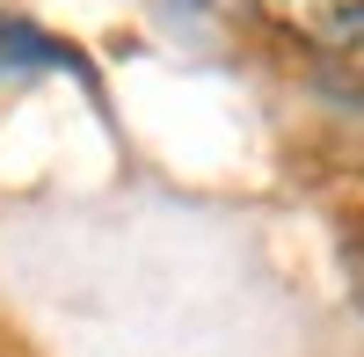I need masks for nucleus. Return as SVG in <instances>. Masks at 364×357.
Wrapping results in <instances>:
<instances>
[{
    "instance_id": "nucleus-1",
    "label": "nucleus",
    "mask_w": 364,
    "mask_h": 357,
    "mask_svg": "<svg viewBox=\"0 0 364 357\" xmlns=\"http://www.w3.org/2000/svg\"><path fill=\"white\" fill-rule=\"evenodd\" d=\"M233 8H248L255 22H269L277 37L306 44L321 58H343L364 44V0H233Z\"/></svg>"
},
{
    "instance_id": "nucleus-2",
    "label": "nucleus",
    "mask_w": 364,
    "mask_h": 357,
    "mask_svg": "<svg viewBox=\"0 0 364 357\" xmlns=\"http://www.w3.org/2000/svg\"><path fill=\"white\" fill-rule=\"evenodd\" d=\"M58 51L44 29H29V22H15V15H0V73H22V66H58Z\"/></svg>"
},
{
    "instance_id": "nucleus-3",
    "label": "nucleus",
    "mask_w": 364,
    "mask_h": 357,
    "mask_svg": "<svg viewBox=\"0 0 364 357\" xmlns=\"http://www.w3.org/2000/svg\"><path fill=\"white\" fill-rule=\"evenodd\" d=\"M321 87H328L336 102H357V110H364V44L343 51V58H321Z\"/></svg>"
},
{
    "instance_id": "nucleus-4",
    "label": "nucleus",
    "mask_w": 364,
    "mask_h": 357,
    "mask_svg": "<svg viewBox=\"0 0 364 357\" xmlns=\"http://www.w3.org/2000/svg\"><path fill=\"white\" fill-rule=\"evenodd\" d=\"M343 284H350V299L364 307V219L343 226Z\"/></svg>"
}]
</instances>
